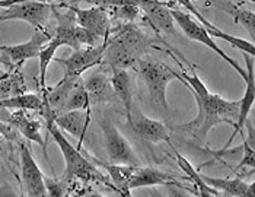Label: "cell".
Returning <instances> with one entry per match:
<instances>
[{
  "label": "cell",
  "mask_w": 255,
  "mask_h": 197,
  "mask_svg": "<svg viewBox=\"0 0 255 197\" xmlns=\"http://www.w3.org/2000/svg\"><path fill=\"white\" fill-rule=\"evenodd\" d=\"M197 102V116L185 124L175 126V130H182L198 142H204L209 132L217 124L226 123L235 126L239 114V101H228L217 94L191 92Z\"/></svg>",
  "instance_id": "cell-1"
},
{
  "label": "cell",
  "mask_w": 255,
  "mask_h": 197,
  "mask_svg": "<svg viewBox=\"0 0 255 197\" xmlns=\"http://www.w3.org/2000/svg\"><path fill=\"white\" fill-rule=\"evenodd\" d=\"M150 47H153V39L149 38L133 22H127L118 28L113 38L107 39L102 61L110 67H134L138 59L147 54Z\"/></svg>",
  "instance_id": "cell-2"
},
{
  "label": "cell",
  "mask_w": 255,
  "mask_h": 197,
  "mask_svg": "<svg viewBox=\"0 0 255 197\" xmlns=\"http://www.w3.org/2000/svg\"><path fill=\"white\" fill-rule=\"evenodd\" d=\"M47 129L50 132V135L56 140V143L59 145L60 151L63 154L64 162H66V168H64V174L63 180L64 181H72V180H80V181H95V180H102L104 177L101 176L99 170L94 165L92 161H89L88 157H85L82 154V151L75 148L67 138L63 135V130H60L56 126L54 121H48L47 123Z\"/></svg>",
  "instance_id": "cell-3"
},
{
  "label": "cell",
  "mask_w": 255,
  "mask_h": 197,
  "mask_svg": "<svg viewBox=\"0 0 255 197\" xmlns=\"http://www.w3.org/2000/svg\"><path fill=\"white\" fill-rule=\"evenodd\" d=\"M140 78L143 79L150 101L157 111L168 117L169 116V105L166 101V88L172 79H175V70L169 69L163 63H159L156 60L150 59L147 56H143L136 63Z\"/></svg>",
  "instance_id": "cell-4"
},
{
  "label": "cell",
  "mask_w": 255,
  "mask_h": 197,
  "mask_svg": "<svg viewBox=\"0 0 255 197\" xmlns=\"http://www.w3.org/2000/svg\"><path fill=\"white\" fill-rule=\"evenodd\" d=\"M171 13H172V18L175 20L178 26L181 28V31L193 41H197L203 45H206L207 48H210L212 51H215L219 57L225 60L231 67H234V70L239 73V76L244 79H247V70L242 69L238 61L234 60L232 57H229L219 45L216 44V41L213 39V37L207 32L206 26L201 25L198 20H196L188 12H182V10H178V9H171Z\"/></svg>",
  "instance_id": "cell-5"
},
{
  "label": "cell",
  "mask_w": 255,
  "mask_h": 197,
  "mask_svg": "<svg viewBox=\"0 0 255 197\" xmlns=\"http://www.w3.org/2000/svg\"><path fill=\"white\" fill-rule=\"evenodd\" d=\"M104 140H105V151L110 164H120V165H131V167H140V158L130 145V142L121 135L117 127L108 121L102 120L99 121Z\"/></svg>",
  "instance_id": "cell-6"
},
{
  "label": "cell",
  "mask_w": 255,
  "mask_h": 197,
  "mask_svg": "<svg viewBox=\"0 0 255 197\" xmlns=\"http://www.w3.org/2000/svg\"><path fill=\"white\" fill-rule=\"evenodd\" d=\"M53 10V4L42 0H23L10 7H6L0 13V23L9 20H23L35 26L37 29H44V25Z\"/></svg>",
  "instance_id": "cell-7"
},
{
  "label": "cell",
  "mask_w": 255,
  "mask_h": 197,
  "mask_svg": "<svg viewBox=\"0 0 255 197\" xmlns=\"http://www.w3.org/2000/svg\"><path fill=\"white\" fill-rule=\"evenodd\" d=\"M108 39V38H107ZM107 39L98 45H88L73 50V53L66 59H54L64 69V76H75L80 78L88 69L99 64L104 60Z\"/></svg>",
  "instance_id": "cell-8"
},
{
  "label": "cell",
  "mask_w": 255,
  "mask_h": 197,
  "mask_svg": "<svg viewBox=\"0 0 255 197\" xmlns=\"http://www.w3.org/2000/svg\"><path fill=\"white\" fill-rule=\"evenodd\" d=\"M63 6L67 7L75 15V19L79 25L89 32L95 45L101 39L108 38L111 29H110V18L105 9L99 6H92L88 9L75 7L73 4H63Z\"/></svg>",
  "instance_id": "cell-9"
},
{
  "label": "cell",
  "mask_w": 255,
  "mask_h": 197,
  "mask_svg": "<svg viewBox=\"0 0 255 197\" xmlns=\"http://www.w3.org/2000/svg\"><path fill=\"white\" fill-rule=\"evenodd\" d=\"M53 12L57 16V22H59L54 37L61 42V45H67L73 50H78L83 45H95L89 32L79 25L75 19V15L70 10L69 13L63 15L59 13V10H56L53 6Z\"/></svg>",
  "instance_id": "cell-10"
},
{
  "label": "cell",
  "mask_w": 255,
  "mask_h": 197,
  "mask_svg": "<svg viewBox=\"0 0 255 197\" xmlns=\"http://www.w3.org/2000/svg\"><path fill=\"white\" fill-rule=\"evenodd\" d=\"M244 60H245V64H247V79L244 80L245 82V94L242 99H239V114H238V120H236L235 126H234V133L232 136L229 138V140L226 142L225 148L223 149H228L232 143V140L235 138L238 133L242 135V139H245V121L250 116V111L254 105L255 99V73H254V63H255V56H251L248 53H242Z\"/></svg>",
  "instance_id": "cell-11"
},
{
  "label": "cell",
  "mask_w": 255,
  "mask_h": 197,
  "mask_svg": "<svg viewBox=\"0 0 255 197\" xmlns=\"http://www.w3.org/2000/svg\"><path fill=\"white\" fill-rule=\"evenodd\" d=\"M20 177L25 187V195L31 197H45L47 190L44 184V174L31 154L26 143L20 145Z\"/></svg>",
  "instance_id": "cell-12"
},
{
  "label": "cell",
  "mask_w": 255,
  "mask_h": 197,
  "mask_svg": "<svg viewBox=\"0 0 255 197\" xmlns=\"http://www.w3.org/2000/svg\"><path fill=\"white\" fill-rule=\"evenodd\" d=\"M51 39V35L44 29H37L32 37L23 44L16 45H0V51L10 61V66L19 67L23 61L38 57L41 48Z\"/></svg>",
  "instance_id": "cell-13"
},
{
  "label": "cell",
  "mask_w": 255,
  "mask_h": 197,
  "mask_svg": "<svg viewBox=\"0 0 255 197\" xmlns=\"http://www.w3.org/2000/svg\"><path fill=\"white\" fill-rule=\"evenodd\" d=\"M128 124L138 138L149 142V143L169 142V139H171V133H169L168 127L162 121L147 117L137 110L131 111V117L128 120Z\"/></svg>",
  "instance_id": "cell-14"
},
{
  "label": "cell",
  "mask_w": 255,
  "mask_h": 197,
  "mask_svg": "<svg viewBox=\"0 0 255 197\" xmlns=\"http://www.w3.org/2000/svg\"><path fill=\"white\" fill-rule=\"evenodd\" d=\"M175 1H177L179 6H182L184 9H187V12H188L193 18H197L196 20H198L201 25H204L206 29H207V32H209L212 37H216V38H220L222 41H226L228 44H231L232 47H235V48H238V50L242 51V53H248V54H251V56H255L254 42L247 41V39L244 38H239V37H235V35L228 34V32L222 31L220 28H217L216 25H213L210 20H207L203 15H201V12L193 4L191 0H175Z\"/></svg>",
  "instance_id": "cell-15"
},
{
  "label": "cell",
  "mask_w": 255,
  "mask_h": 197,
  "mask_svg": "<svg viewBox=\"0 0 255 197\" xmlns=\"http://www.w3.org/2000/svg\"><path fill=\"white\" fill-rule=\"evenodd\" d=\"M140 10L144 13L147 22L157 34H175V20L171 9L160 0H144L140 4Z\"/></svg>",
  "instance_id": "cell-16"
},
{
  "label": "cell",
  "mask_w": 255,
  "mask_h": 197,
  "mask_svg": "<svg viewBox=\"0 0 255 197\" xmlns=\"http://www.w3.org/2000/svg\"><path fill=\"white\" fill-rule=\"evenodd\" d=\"M60 130L78 139V149L82 151V142L91 121V110H72L61 113L53 120Z\"/></svg>",
  "instance_id": "cell-17"
},
{
  "label": "cell",
  "mask_w": 255,
  "mask_h": 197,
  "mask_svg": "<svg viewBox=\"0 0 255 197\" xmlns=\"http://www.w3.org/2000/svg\"><path fill=\"white\" fill-rule=\"evenodd\" d=\"M6 123L12 124L23 138H26L31 142H35L37 145H39L42 148V154L44 158L47 159V162L50 164V159H48V154H47V148H45V139L41 135V127L42 124L39 123L38 120H32L29 118L23 110H18L12 114H9L6 118Z\"/></svg>",
  "instance_id": "cell-18"
},
{
  "label": "cell",
  "mask_w": 255,
  "mask_h": 197,
  "mask_svg": "<svg viewBox=\"0 0 255 197\" xmlns=\"http://www.w3.org/2000/svg\"><path fill=\"white\" fill-rule=\"evenodd\" d=\"M155 186L174 187L178 186V181H175V177L169 176L168 173L149 167H136V170L128 178L130 190L140 187H155Z\"/></svg>",
  "instance_id": "cell-19"
},
{
  "label": "cell",
  "mask_w": 255,
  "mask_h": 197,
  "mask_svg": "<svg viewBox=\"0 0 255 197\" xmlns=\"http://www.w3.org/2000/svg\"><path fill=\"white\" fill-rule=\"evenodd\" d=\"M83 88L86 89L91 104H101V102H114L117 101V95L114 92L111 79H108L102 73H94L83 82Z\"/></svg>",
  "instance_id": "cell-20"
},
{
  "label": "cell",
  "mask_w": 255,
  "mask_h": 197,
  "mask_svg": "<svg viewBox=\"0 0 255 197\" xmlns=\"http://www.w3.org/2000/svg\"><path fill=\"white\" fill-rule=\"evenodd\" d=\"M207 6L210 4L212 7H216L219 10L228 13L232 16V19L235 23H239L242 26H245V29L250 32L251 38L255 37V13L253 10L244 9L239 4H236L231 0H209L206 3Z\"/></svg>",
  "instance_id": "cell-21"
},
{
  "label": "cell",
  "mask_w": 255,
  "mask_h": 197,
  "mask_svg": "<svg viewBox=\"0 0 255 197\" xmlns=\"http://www.w3.org/2000/svg\"><path fill=\"white\" fill-rule=\"evenodd\" d=\"M113 75H111V83L114 88V92L117 95L118 101L123 102L127 117L130 120L131 111H133V82L131 76L127 69L121 67H111Z\"/></svg>",
  "instance_id": "cell-22"
},
{
  "label": "cell",
  "mask_w": 255,
  "mask_h": 197,
  "mask_svg": "<svg viewBox=\"0 0 255 197\" xmlns=\"http://www.w3.org/2000/svg\"><path fill=\"white\" fill-rule=\"evenodd\" d=\"M174 152H175V159H177V164L178 167L187 174V177L190 181H193L194 183V186L197 187V195L198 196H204V197H216V196H222V193L216 190V189H213V187H210L203 178H201V174L198 173V170H196L193 165H191V162L187 159L185 157H182L178 151H175V148H174Z\"/></svg>",
  "instance_id": "cell-23"
},
{
  "label": "cell",
  "mask_w": 255,
  "mask_h": 197,
  "mask_svg": "<svg viewBox=\"0 0 255 197\" xmlns=\"http://www.w3.org/2000/svg\"><path fill=\"white\" fill-rule=\"evenodd\" d=\"M201 178L213 189L219 190L222 196L244 197L248 183L241 178H216L201 174Z\"/></svg>",
  "instance_id": "cell-24"
},
{
  "label": "cell",
  "mask_w": 255,
  "mask_h": 197,
  "mask_svg": "<svg viewBox=\"0 0 255 197\" xmlns=\"http://www.w3.org/2000/svg\"><path fill=\"white\" fill-rule=\"evenodd\" d=\"M0 108L6 110H29V111H42L44 101L35 94H19L12 98L0 99Z\"/></svg>",
  "instance_id": "cell-25"
},
{
  "label": "cell",
  "mask_w": 255,
  "mask_h": 197,
  "mask_svg": "<svg viewBox=\"0 0 255 197\" xmlns=\"http://www.w3.org/2000/svg\"><path fill=\"white\" fill-rule=\"evenodd\" d=\"M107 173L110 174L111 180L116 183L117 189L121 192L123 196H130V189H128V178L133 174V171L136 170V167L131 165H120V164H110L105 165L102 162H99Z\"/></svg>",
  "instance_id": "cell-26"
},
{
  "label": "cell",
  "mask_w": 255,
  "mask_h": 197,
  "mask_svg": "<svg viewBox=\"0 0 255 197\" xmlns=\"http://www.w3.org/2000/svg\"><path fill=\"white\" fill-rule=\"evenodd\" d=\"M59 47H61V42L56 37H51V39L47 44H44V47L39 51V86H41L42 91L47 88V85H45V82H47V69H48L50 63L54 60L56 51L59 50Z\"/></svg>",
  "instance_id": "cell-27"
},
{
  "label": "cell",
  "mask_w": 255,
  "mask_h": 197,
  "mask_svg": "<svg viewBox=\"0 0 255 197\" xmlns=\"http://www.w3.org/2000/svg\"><path fill=\"white\" fill-rule=\"evenodd\" d=\"M82 82L79 85H76L72 89V92L69 94V97H67L63 108H61V113L72 111V110H91V99H89L86 89L83 88Z\"/></svg>",
  "instance_id": "cell-28"
},
{
  "label": "cell",
  "mask_w": 255,
  "mask_h": 197,
  "mask_svg": "<svg viewBox=\"0 0 255 197\" xmlns=\"http://www.w3.org/2000/svg\"><path fill=\"white\" fill-rule=\"evenodd\" d=\"M26 91L23 76L20 73L10 72L6 78L0 82V99L12 98L15 95L23 94Z\"/></svg>",
  "instance_id": "cell-29"
},
{
  "label": "cell",
  "mask_w": 255,
  "mask_h": 197,
  "mask_svg": "<svg viewBox=\"0 0 255 197\" xmlns=\"http://www.w3.org/2000/svg\"><path fill=\"white\" fill-rule=\"evenodd\" d=\"M107 10H110V13L114 18L124 19L127 22H134L141 15V10L138 6H116V7H110Z\"/></svg>",
  "instance_id": "cell-30"
},
{
  "label": "cell",
  "mask_w": 255,
  "mask_h": 197,
  "mask_svg": "<svg viewBox=\"0 0 255 197\" xmlns=\"http://www.w3.org/2000/svg\"><path fill=\"white\" fill-rule=\"evenodd\" d=\"M44 184L47 190V196L50 197H63L67 196V187L66 181L59 180V178H51L44 176Z\"/></svg>",
  "instance_id": "cell-31"
},
{
  "label": "cell",
  "mask_w": 255,
  "mask_h": 197,
  "mask_svg": "<svg viewBox=\"0 0 255 197\" xmlns=\"http://www.w3.org/2000/svg\"><path fill=\"white\" fill-rule=\"evenodd\" d=\"M244 140V157L241 158V162H239V165H238V170L239 168H244V167H248V168H251V170H254L255 167V151H254V146L253 145H250L248 142H247V139H242Z\"/></svg>",
  "instance_id": "cell-32"
},
{
  "label": "cell",
  "mask_w": 255,
  "mask_h": 197,
  "mask_svg": "<svg viewBox=\"0 0 255 197\" xmlns=\"http://www.w3.org/2000/svg\"><path fill=\"white\" fill-rule=\"evenodd\" d=\"M19 1H23V0H0V9H6V7H10Z\"/></svg>",
  "instance_id": "cell-33"
},
{
  "label": "cell",
  "mask_w": 255,
  "mask_h": 197,
  "mask_svg": "<svg viewBox=\"0 0 255 197\" xmlns=\"http://www.w3.org/2000/svg\"><path fill=\"white\" fill-rule=\"evenodd\" d=\"M244 197H255V183H251L248 184L247 190H245V195Z\"/></svg>",
  "instance_id": "cell-34"
},
{
  "label": "cell",
  "mask_w": 255,
  "mask_h": 197,
  "mask_svg": "<svg viewBox=\"0 0 255 197\" xmlns=\"http://www.w3.org/2000/svg\"><path fill=\"white\" fill-rule=\"evenodd\" d=\"M0 63H3V64H7V66L10 67V61L7 60V57H6L4 54H3V56H0Z\"/></svg>",
  "instance_id": "cell-35"
},
{
  "label": "cell",
  "mask_w": 255,
  "mask_h": 197,
  "mask_svg": "<svg viewBox=\"0 0 255 197\" xmlns=\"http://www.w3.org/2000/svg\"><path fill=\"white\" fill-rule=\"evenodd\" d=\"M9 73H10V72H4V73H3V75H0V82H1V80H3V79L6 78V76H7V75H9Z\"/></svg>",
  "instance_id": "cell-36"
},
{
  "label": "cell",
  "mask_w": 255,
  "mask_h": 197,
  "mask_svg": "<svg viewBox=\"0 0 255 197\" xmlns=\"http://www.w3.org/2000/svg\"><path fill=\"white\" fill-rule=\"evenodd\" d=\"M1 151H3V145H1V140H0V154H1Z\"/></svg>",
  "instance_id": "cell-37"
},
{
  "label": "cell",
  "mask_w": 255,
  "mask_h": 197,
  "mask_svg": "<svg viewBox=\"0 0 255 197\" xmlns=\"http://www.w3.org/2000/svg\"><path fill=\"white\" fill-rule=\"evenodd\" d=\"M3 73H4V70H3V69H0V75H3Z\"/></svg>",
  "instance_id": "cell-38"
}]
</instances>
